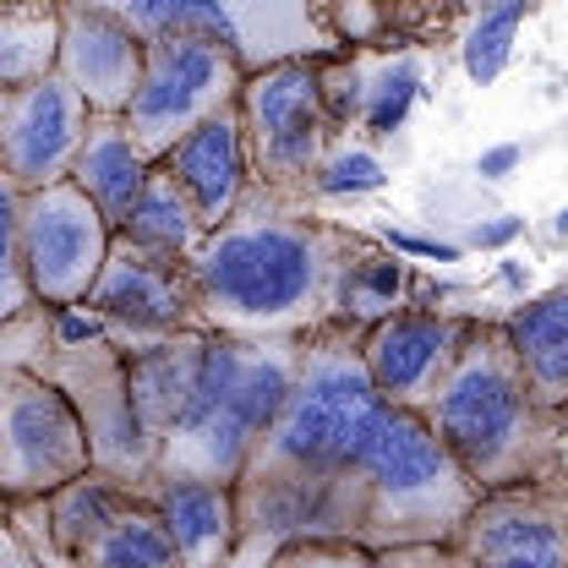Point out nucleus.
<instances>
[{"mask_svg":"<svg viewBox=\"0 0 568 568\" xmlns=\"http://www.w3.org/2000/svg\"><path fill=\"white\" fill-rule=\"evenodd\" d=\"M93 470V443L67 394L22 366L0 361V503L22 508Z\"/></svg>","mask_w":568,"mask_h":568,"instance_id":"obj_8","label":"nucleus"},{"mask_svg":"<svg viewBox=\"0 0 568 568\" xmlns=\"http://www.w3.org/2000/svg\"><path fill=\"white\" fill-rule=\"evenodd\" d=\"M0 568H44V558L28 547V536L17 530L11 514H0Z\"/></svg>","mask_w":568,"mask_h":568,"instance_id":"obj_29","label":"nucleus"},{"mask_svg":"<svg viewBox=\"0 0 568 568\" xmlns=\"http://www.w3.org/2000/svg\"><path fill=\"white\" fill-rule=\"evenodd\" d=\"M0 514H6V503H0Z\"/></svg>","mask_w":568,"mask_h":568,"instance_id":"obj_35","label":"nucleus"},{"mask_svg":"<svg viewBox=\"0 0 568 568\" xmlns=\"http://www.w3.org/2000/svg\"><path fill=\"white\" fill-rule=\"evenodd\" d=\"M268 568H377V552L361 541H295Z\"/></svg>","mask_w":568,"mask_h":568,"instance_id":"obj_27","label":"nucleus"},{"mask_svg":"<svg viewBox=\"0 0 568 568\" xmlns=\"http://www.w3.org/2000/svg\"><path fill=\"white\" fill-rule=\"evenodd\" d=\"M552 235H558V241H568V209L552 219Z\"/></svg>","mask_w":568,"mask_h":568,"instance_id":"obj_33","label":"nucleus"},{"mask_svg":"<svg viewBox=\"0 0 568 568\" xmlns=\"http://www.w3.org/2000/svg\"><path fill=\"white\" fill-rule=\"evenodd\" d=\"M22 268L28 290L39 306H82L88 290L99 284L110 246H115V224L88 203V192L77 181H55L44 192H22Z\"/></svg>","mask_w":568,"mask_h":568,"instance_id":"obj_10","label":"nucleus"},{"mask_svg":"<svg viewBox=\"0 0 568 568\" xmlns=\"http://www.w3.org/2000/svg\"><path fill=\"white\" fill-rule=\"evenodd\" d=\"M0 104H6V93H0Z\"/></svg>","mask_w":568,"mask_h":568,"instance_id":"obj_34","label":"nucleus"},{"mask_svg":"<svg viewBox=\"0 0 568 568\" xmlns=\"http://www.w3.org/2000/svg\"><path fill=\"white\" fill-rule=\"evenodd\" d=\"M104 334L121 345V351H142V345H159V339H181V334H203V306H197V280H192V263H170L159 252H142L126 235H115L110 246V263L99 284L88 290L82 301Z\"/></svg>","mask_w":568,"mask_h":568,"instance_id":"obj_11","label":"nucleus"},{"mask_svg":"<svg viewBox=\"0 0 568 568\" xmlns=\"http://www.w3.org/2000/svg\"><path fill=\"white\" fill-rule=\"evenodd\" d=\"M503 328H508V345L519 355L530 394L547 410H568V284L519 301L503 317Z\"/></svg>","mask_w":568,"mask_h":568,"instance_id":"obj_19","label":"nucleus"},{"mask_svg":"<svg viewBox=\"0 0 568 568\" xmlns=\"http://www.w3.org/2000/svg\"><path fill=\"white\" fill-rule=\"evenodd\" d=\"M388 181L383 159L372 148H334L312 181V203H328V197H361V192H377Z\"/></svg>","mask_w":568,"mask_h":568,"instance_id":"obj_26","label":"nucleus"},{"mask_svg":"<svg viewBox=\"0 0 568 568\" xmlns=\"http://www.w3.org/2000/svg\"><path fill=\"white\" fill-rule=\"evenodd\" d=\"M115 235H126L132 246L159 252V257H170V263H192V257L203 252V241H209V224H203V213L192 209V197L181 192V181H175L164 164H153L142 197L132 203L126 224H121Z\"/></svg>","mask_w":568,"mask_h":568,"instance_id":"obj_21","label":"nucleus"},{"mask_svg":"<svg viewBox=\"0 0 568 568\" xmlns=\"http://www.w3.org/2000/svg\"><path fill=\"white\" fill-rule=\"evenodd\" d=\"M383 394L361 361L355 328H317L301 351L295 388L280 422L257 443L235 481V558L268 568L295 541H355L361 530V454L383 416Z\"/></svg>","mask_w":568,"mask_h":568,"instance_id":"obj_1","label":"nucleus"},{"mask_svg":"<svg viewBox=\"0 0 568 568\" xmlns=\"http://www.w3.org/2000/svg\"><path fill=\"white\" fill-rule=\"evenodd\" d=\"M61 0H0V93L55 77Z\"/></svg>","mask_w":568,"mask_h":568,"instance_id":"obj_22","label":"nucleus"},{"mask_svg":"<svg viewBox=\"0 0 568 568\" xmlns=\"http://www.w3.org/2000/svg\"><path fill=\"white\" fill-rule=\"evenodd\" d=\"M422 416L481 493L558 476V410L530 394L503 317L470 323Z\"/></svg>","mask_w":568,"mask_h":568,"instance_id":"obj_3","label":"nucleus"},{"mask_svg":"<svg viewBox=\"0 0 568 568\" xmlns=\"http://www.w3.org/2000/svg\"><path fill=\"white\" fill-rule=\"evenodd\" d=\"M366 252L372 241L323 219L312 203L252 186L192 257L203 323L235 339H312L328 323L345 328Z\"/></svg>","mask_w":568,"mask_h":568,"instance_id":"obj_2","label":"nucleus"},{"mask_svg":"<svg viewBox=\"0 0 568 568\" xmlns=\"http://www.w3.org/2000/svg\"><path fill=\"white\" fill-rule=\"evenodd\" d=\"M481 487L459 470V459L422 410L383 405L372 443L361 454V530H355L361 547L383 552V547L454 541Z\"/></svg>","mask_w":568,"mask_h":568,"instance_id":"obj_5","label":"nucleus"},{"mask_svg":"<svg viewBox=\"0 0 568 568\" xmlns=\"http://www.w3.org/2000/svg\"><path fill=\"white\" fill-rule=\"evenodd\" d=\"M465 568H568V481H525L481 493L454 536Z\"/></svg>","mask_w":568,"mask_h":568,"instance_id":"obj_12","label":"nucleus"},{"mask_svg":"<svg viewBox=\"0 0 568 568\" xmlns=\"http://www.w3.org/2000/svg\"><path fill=\"white\" fill-rule=\"evenodd\" d=\"M181 192L192 197V209L203 213V224L219 230L230 213L241 209V197L252 192V159H246V126H241V99L230 110L209 115L203 126H192L159 159Z\"/></svg>","mask_w":568,"mask_h":568,"instance_id":"obj_16","label":"nucleus"},{"mask_svg":"<svg viewBox=\"0 0 568 568\" xmlns=\"http://www.w3.org/2000/svg\"><path fill=\"white\" fill-rule=\"evenodd\" d=\"M175 552H181V568H230L235 558V536H241V519H235V487H219V481H181V476H148L138 487Z\"/></svg>","mask_w":568,"mask_h":568,"instance_id":"obj_17","label":"nucleus"},{"mask_svg":"<svg viewBox=\"0 0 568 568\" xmlns=\"http://www.w3.org/2000/svg\"><path fill=\"white\" fill-rule=\"evenodd\" d=\"M530 11H536V0H493V6H481V17L470 22V33H465V44H459L465 77H470L476 88H493L497 77L508 71L514 39H519V28H525Z\"/></svg>","mask_w":568,"mask_h":568,"instance_id":"obj_23","label":"nucleus"},{"mask_svg":"<svg viewBox=\"0 0 568 568\" xmlns=\"http://www.w3.org/2000/svg\"><path fill=\"white\" fill-rule=\"evenodd\" d=\"M301 351L306 339H235L203 328L181 410L159 437L153 476L235 487L268 426L280 422L301 372Z\"/></svg>","mask_w":568,"mask_h":568,"instance_id":"obj_4","label":"nucleus"},{"mask_svg":"<svg viewBox=\"0 0 568 568\" xmlns=\"http://www.w3.org/2000/svg\"><path fill=\"white\" fill-rule=\"evenodd\" d=\"M148 39H138L115 11L88 0H61V61L55 71L82 93L93 115H126L142 82Z\"/></svg>","mask_w":568,"mask_h":568,"instance_id":"obj_15","label":"nucleus"},{"mask_svg":"<svg viewBox=\"0 0 568 568\" xmlns=\"http://www.w3.org/2000/svg\"><path fill=\"white\" fill-rule=\"evenodd\" d=\"M6 514L44 558V568H181L159 508L138 487L99 470Z\"/></svg>","mask_w":568,"mask_h":568,"instance_id":"obj_6","label":"nucleus"},{"mask_svg":"<svg viewBox=\"0 0 568 568\" xmlns=\"http://www.w3.org/2000/svg\"><path fill=\"white\" fill-rule=\"evenodd\" d=\"M361 132L366 138H394L410 115V104L422 99L426 77H422V61L416 55H399V61H383V71H366L361 67Z\"/></svg>","mask_w":568,"mask_h":568,"instance_id":"obj_24","label":"nucleus"},{"mask_svg":"<svg viewBox=\"0 0 568 568\" xmlns=\"http://www.w3.org/2000/svg\"><path fill=\"white\" fill-rule=\"evenodd\" d=\"M241 126H246L252 186L290 203H312V181L339 138V121L323 99V61H280L246 71Z\"/></svg>","mask_w":568,"mask_h":568,"instance_id":"obj_7","label":"nucleus"},{"mask_svg":"<svg viewBox=\"0 0 568 568\" xmlns=\"http://www.w3.org/2000/svg\"><path fill=\"white\" fill-rule=\"evenodd\" d=\"M148 175H153V159L132 142L126 121H121V115H93L88 142H82V153H77V164H71V181L88 192V203L104 213L115 230L126 224V213H132V203L142 197Z\"/></svg>","mask_w":568,"mask_h":568,"instance_id":"obj_20","label":"nucleus"},{"mask_svg":"<svg viewBox=\"0 0 568 568\" xmlns=\"http://www.w3.org/2000/svg\"><path fill=\"white\" fill-rule=\"evenodd\" d=\"M377 568H465L454 541H422V547H383Z\"/></svg>","mask_w":568,"mask_h":568,"instance_id":"obj_28","label":"nucleus"},{"mask_svg":"<svg viewBox=\"0 0 568 568\" xmlns=\"http://www.w3.org/2000/svg\"><path fill=\"white\" fill-rule=\"evenodd\" d=\"M241 28V61L246 71L280 67V61H328L345 55L339 39L323 22V0H224Z\"/></svg>","mask_w":568,"mask_h":568,"instance_id":"obj_18","label":"nucleus"},{"mask_svg":"<svg viewBox=\"0 0 568 568\" xmlns=\"http://www.w3.org/2000/svg\"><path fill=\"white\" fill-rule=\"evenodd\" d=\"M383 246H388V252H405V257H426V263H459V246H448V241H422V235H405V230H394Z\"/></svg>","mask_w":568,"mask_h":568,"instance_id":"obj_30","label":"nucleus"},{"mask_svg":"<svg viewBox=\"0 0 568 568\" xmlns=\"http://www.w3.org/2000/svg\"><path fill=\"white\" fill-rule=\"evenodd\" d=\"M17 219H22V192L0 175V328H11L17 317H28L39 306L33 290H28V268H22Z\"/></svg>","mask_w":568,"mask_h":568,"instance_id":"obj_25","label":"nucleus"},{"mask_svg":"<svg viewBox=\"0 0 568 568\" xmlns=\"http://www.w3.org/2000/svg\"><path fill=\"white\" fill-rule=\"evenodd\" d=\"M246 88V67L230 44L209 39H159L148 44L142 82L126 104V132L142 153L159 164L192 126H203L209 115L230 110Z\"/></svg>","mask_w":568,"mask_h":568,"instance_id":"obj_9","label":"nucleus"},{"mask_svg":"<svg viewBox=\"0 0 568 568\" xmlns=\"http://www.w3.org/2000/svg\"><path fill=\"white\" fill-rule=\"evenodd\" d=\"M93 110L67 77H44L33 88L6 93L0 104V175L17 192H44L55 181H71V164L88 142Z\"/></svg>","mask_w":568,"mask_h":568,"instance_id":"obj_13","label":"nucleus"},{"mask_svg":"<svg viewBox=\"0 0 568 568\" xmlns=\"http://www.w3.org/2000/svg\"><path fill=\"white\" fill-rule=\"evenodd\" d=\"M519 159H525L519 142H497V148H487V153L476 159V175H481V181H503V175L519 170Z\"/></svg>","mask_w":568,"mask_h":568,"instance_id":"obj_31","label":"nucleus"},{"mask_svg":"<svg viewBox=\"0 0 568 568\" xmlns=\"http://www.w3.org/2000/svg\"><path fill=\"white\" fill-rule=\"evenodd\" d=\"M470 323L476 317L437 312V306H399V312H388L383 323H372L361 334V361L372 372V388L388 405H399V410H426L432 388L454 366Z\"/></svg>","mask_w":568,"mask_h":568,"instance_id":"obj_14","label":"nucleus"},{"mask_svg":"<svg viewBox=\"0 0 568 568\" xmlns=\"http://www.w3.org/2000/svg\"><path fill=\"white\" fill-rule=\"evenodd\" d=\"M519 235H525V219L503 213L493 224H476V230H470V246H508V241H519Z\"/></svg>","mask_w":568,"mask_h":568,"instance_id":"obj_32","label":"nucleus"}]
</instances>
